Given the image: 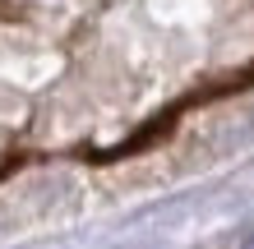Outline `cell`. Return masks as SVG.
Listing matches in <instances>:
<instances>
[{"mask_svg":"<svg viewBox=\"0 0 254 249\" xmlns=\"http://www.w3.org/2000/svg\"><path fill=\"white\" fill-rule=\"evenodd\" d=\"M241 249H254V236H245V245H241Z\"/></svg>","mask_w":254,"mask_h":249,"instance_id":"1","label":"cell"}]
</instances>
